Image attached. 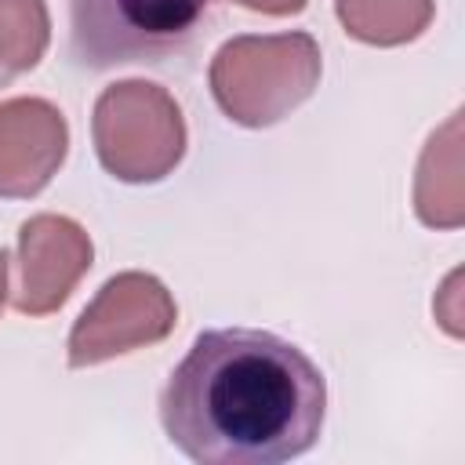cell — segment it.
I'll return each instance as SVG.
<instances>
[{
	"instance_id": "9",
	"label": "cell",
	"mask_w": 465,
	"mask_h": 465,
	"mask_svg": "<svg viewBox=\"0 0 465 465\" xmlns=\"http://www.w3.org/2000/svg\"><path fill=\"white\" fill-rule=\"evenodd\" d=\"M51 40L44 0H0V87L29 73Z\"/></svg>"
},
{
	"instance_id": "3",
	"label": "cell",
	"mask_w": 465,
	"mask_h": 465,
	"mask_svg": "<svg viewBox=\"0 0 465 465\" xmlns=\"http://www.w3.org/2000/svg\"><path fill=\"white\" fill-rule=\"evenodd\" d=\"M211 0H69V51L80 69L163 62L193 44Z\"/></svg>"
},
{
	"instance_id": "6",
	"label": "cell",
	"mask_w": 465,
	"mask_h": 465,
	"mask_svg": "<svg viewBox=\"0 0 465 465\" xmlns=\"http://www.w3.org/2000/svg\"><path fill=\"white\" fill-rule=\"evenodd\" d=\"M91 269L87 232L62 214H36L18 229V287L15 309L25 316H47L62 309L76 280Z\"/></svg>"
},
{
	"instance_id": "1",
	"label": "cell",
	"mask_w": 465,
	"mask_h": 465,
	"mask_svg": "<svg viewBox=\"0 0 465 465\" xmlns=\"http://www.w3.org/2000/svg\"><path fill=\"white\" fill-rule=\"evenodd\" d=\"M327 378L294 341L254 327L200 331L160 392L167 440L200 465H283L316 447Z\"/></svg>"
},
{
	"instance_id": "11",
	"label": "cell",
	"mask_w": 465,
	"mask_h": 465,
	"mask_svg": "<svg viewBox=\"0 0 465 465\" xmlns=\"http://www.w3.org/2000/svg\"><path fill=\"white\" fill-rule=\"evenodd\" d=\"M4 283H7V251L0 247V309H4Z\"/></svg>"
},
{
	"instance_id": "5",
	"label": "cell",
	"mask_w": 465,
	"mask_h": 465,
	"mask_svg": "<svg viewBox=\"0 0 465 465\" xmlns=\"http://www.w3.org/2000/svg\"><path fill=\"white\" fill-rule=\"evenodd\" d=\"M178 309L167 287L149 272H120L102 283L94 302L69 331V367H94L102 360L163 341L174 331Z\"/></svg>"
},
{
	"instance_id": "7",
	"label": "cell",
	"mask_w": 465,
	"mask_h": 465,
	"mask_svg": "<svg viewBox=\"0 0 465 465\" xmlns=\"http://www.w3.org/2000/svg\"><path fill=\"white\" fill-rule=\"evenodd\" d=\"M69 149V127L62 109L44 98L0 102V196L29 200L36 196Z\"/></svg>"
},
{
	"instance_id": "10",
	"label": "cell",
	"mask_w": 465,
	"mask_h": 465,
	"mask_svg": "<svg viewBox=\"0 0 465 465\" xmlns=\"http://www.w3.org/2000/svg\"><path fill=\"white\" fill-rule=\"evenodd\" d=\"M251 11H262V15H298L305 11V0H236Z\"/></svg>"
},
{
	"instance_id": "4",
	"label": "cell",
	"mask_w": 465,
	"mask_h": 465,
	"mask_svg": "<svg viewBox=\"0 0 465 465\" xmlns=\"http://www.w3.org/2000/svg\"><path fill=\"white\" fill-rule=\"evenodd\" d=\"M94 153L120 182H160L185 153V120L178 102L145 80H124L94 102Z\"/></svg>"
},
{
	"instance_id": "2",
	"label": "cell",
	"mask_w": 465,
	"mask_h": 465,
	"mask_svg": "<svg viewBox=\"0 0 465 465\" xmlns=\"http://www.w3.org/2000/svg\"><path fill=\"white\" fill-rule=\"evenodd\" d=\"M320 84V47L309 33L232 36L211 62V94L243 127H272Z\"/></svg>"
},
{
	"instance_id": "8",
	"label": "cell",
	"mask_w": 465,
	"mask_h": 465,
	"mask_svg": "<svg viewBox=\"0 0 465 465\" xmlns=\"http://www.w3.org/2000/svg\"><path fill=\"white\" fill-rule=\"evenodd\" d=\"M338 18L349 36L374 44V47H396L425 33L432 22V0H334Z\"/></svg>"
}]
</instances>
